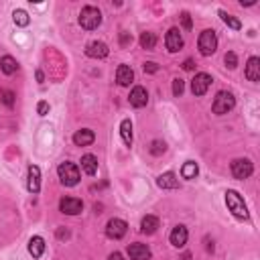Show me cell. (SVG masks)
Segmentation results:
<instances>
[{
  "label": "cell",
  "mask_w": 260,
  "mask_h": 260,
  "mask_svg": "<svg viewBox=\"0 0 260 260\" xmlns=\"http://www.w3.org/2000/svg\"><path fill=\"white\" fill-rule=\"evenodd\" d=\"M225 205H228V209L234 213V217H238V219H248V217H250L248 207H246V203H244V197H242L238 191H234V189H228V191H225Z\"/></svg>",
  "instance_id": "cell-1"
},
{
  "label": "cell",
  "mask_w": 260,
  "mask_h": 260,
  "mask_svg": "<svg viewBox=\"0 0 260 260\" xmlns=\"http://www.w3.org/2000/svg\"><path fill=\"white\" fill-rule=\"evenodd\" d=\"M57 175H59V179L65 187H75L79 183V169H77L75 162H69V160L61 162L57 167Z\"/></svg>",
  "instance_id": "cell-2"
},
{
  "label": "cell",
  "mask_w": 260,
  "mask_h": 260,
  "mask_svg": "<svg viewBox=\"0 0 260 260\" xmlns=\"http://www.w3.org/2000/svg\"><path fill=\"white\" fill-rule=\"evenodd\" d=\"M79 24L85 30H93L102 24V12L95 6H83L79 12Z\"/></svg>",
  "instance_id": "cell-3"
},
{
  "label": "cell",
  "mask_w": 260,
  "mask_h": 260,
  "mask_svg": "<svg viewBox=\"0 0 260 260\" xmlns=\"http://www.w3.org/2000/svg\"><path fill=\"white\" fill-rule=\"evenodd\" d=\"M234 106H236L234 93L221 89V91H217V95H215V100H213V104H211V110H213V114H219V116H221V114H228Z\"/></svg>",
  "instance_id": "cell-4"
},
{
  "label": "cell",
  "mask_w": 260,
  "mask_h": 260,
  "mask_svg": "<svg viewBox=\"0 0 260 260\" xmlns=\"http://www.w3.org/2000/svg\"><path fill=\"white\" fill-rule=\"evenodd\" d=\"M197 47H199V53H201L203 57L213 55V53H215V49H217V37H215V30L205 28V30L199 35Z\"/></svg>",
  "instance_id": "cell-5"
},
{
  "label": "cell",
  "mask_w": 260,
  "mask_h": 260,
  "mask_svg": "<svg viewBox=\"0 0 260 260\" xmlns=\"http://www.w3.org/2000/svg\"><path fill=\"white\" fill-rule=\"evenodd\" d=\"M128 232V223L120 217H112L108 223H106V236L112 238V240H122Z\"/></svg>",
  "instance_id": "cell-6"
},
{
  "label": "cell",
  "mask_w": 260,
  "mask_h": 260,
  "mask_svg": "<svg viewBox=\"0 0 260 260\" xmlns=\"http://www.w3.org/2000/svg\"><path fill=\"white\" fill-rule=\"evenodd\" d=\"M211 75H207V73H197L193 79H191V91H193V95H205L207 93V89H209V85H211Z\"/></svg>",
  "instance_id": "cell-7"
},
{
  "label": "cell",
  "mask_w": 260,
  "mask_h": 260,
  "mask_svg": "<svg viewBox=\"0 0 260 260\" xmlns=\"http://www.w3.org/2000/svg\"><path fill=\"white\" fill-rule=\"evenodd\" d=\"M254 173V167L248 158H236L232 160V175L236 179H248L250 175Z\"/></svg>",
  "instance_id": "cell-8"
},
{
  "label": "cell",
  "mask_w": 260,
  "mask_h": 260,
  "mask_svg": "<svg viewBox=\"0 0 260 260\" xmlns=\"http://www.w3.org/2000/svg\"><path fill=\"white\" fill-rule=\"evenodd\" d=\"M59 209H61L63 213H67V215H77V213H81V209H83V201L77 199V197H63V199L59 201Z\"/></svg>",
  "instance_id": "cell-9"
},
{
  "label": "cell",
  "mask_w": 260,
  "mask_h": 260,
  "mask_svg": "<svg viewBox=\"0 0 260 260\" xmlns=\"http://www.w3.org/2000/svg\"><path fill=\"white\" fill-rule=\"evenodd\" d=\"M165 45H167V49H169L171 53H177V51L183 47V37H181V30H179L177 26L169 28V32H167V37H165Z\"/></svg>",
  "instance_id": "cell-10"
},
{
  "label": "cell",
  "mask_w": 260,
  "mask_h": 260,
  "mask_svg": "<svg viewBox=\"0 0 260 260\" xmlns=\"http://www.w3.org/2000/svg\"><path fill=\"white\" fill-rule=\"evenodd\" d=\"M108 53H110V49L102 41H91L85 47V55L91 57V59H104V57H108Z\"/></svg>",
  "instance_id": "cell-11"
},
{
  "label": "cell",
  "mask_w": 260,
  "mask_h": 260,
  "mask_svg": "<svg viewBox=\"0 0 260 260\" xmlns=\"http://www.w3.org/2000/svg\"><path fill=\"white\" fill-rule=\"evenodd\" d=\"M26 189L35 195L41 191V169L37 165L28 167V175H26Z\"/></svg>",
  "instance_id": "cell-12"
},
{
  "label": "cell",
  "mask_w": 260,
  "mask_h": 260,
  "mask_svg": "<svg viewBox=\"0 0 260 260\" xmlns=\"http://www.w3.org/2000/svg\"><path fill=\"white\" fill-rule=\"evenodd\" d=\"M128 256L130 260H150V248L146 244H128Z\"/></svg>",
  "instance_id": "cell-13"
},
{
  "label": "cell",
  "mask_w": 260,
  "mask_h": 260,
  "mask_svg": "<svg viewBox=\"0 0 260 260\" xmlns=\"http://www.w3.org/2000/svg\"><path fill=\"white\" fill-rule=\"evenodd\" d=\"M128 100H130V104H132L134 108H144L146 102H148V93H146V89H144L142 85H136V87H132Z\"/></svg>",
  "instance_id": "cell-14"
},
{
  "label": "cell",
  "mask_w": 260,
  "mask_h": 260,
  "mask_svg": "<svg viewBox=\"0 0 260 260\" xmlns=\"http://www.w3.org/2000/svg\"><path fill=\"white\" fill-rule=\"evenodd\" d=\"M187 238H189V232H187L185 225H175L173 232H171V236H169V240H171V244L175 248H183L187 244Z\"/></svg>",
  "instance_id": "cell-15"
},
{
  "label": "cell",
  "mask_w": 260,
  "mask_h": 260,
  "mask_svg": "<svg viewBox=\"0 0 260 260\" xmlns=\"http://www.w3.org/2000/svg\"><path fill=\"white\" fill-rule=\"evenodd\" d=\"M116 81H118V85H130L132 81H134V71H132V67H128V65H118V69H116Z\"/></svg>",
  "instance_id": "cell-16"
},
{
  "label": "cell",
  "mask_w": 260,
  "mask_h": 260,
  "mask_svg": "<svg viewBox=\"0 0 260 260\" xmlns=\"http://www.w3.org/2000/svg\"><path fill=\"white\" fill-rule=\"evenodd\" d=\"M93 140H95V134H93V130H89V128H81V130H77V132L73 134L75 146H89Z\"/></svg>",
  "instance_id": "cell-17"
},
{
  "label": "cell",
  "mask_w": 260,
  "mask_h": 260,
  "mask_svg": "<svg viewBox=\"0 0 260 260\" xmlns=\"http://www.w3.org/2000/svg\"><path fill=\"white\" fill-rule=\"evenodd\" d=\"M246 79L248 81H258L260 79V59L258 57H250L248 65H246Z\"/></svg>",
  "instance_id": "cell-18"
},
{
  "label": "cell",
  "mask_w": 260,
  "mask_h": 260,
  "mask_svg": "<svg viewBox=\"0 0 260 260\" xmlns=\"http://www.w3.org/2000/svg\"><path fill=\"white\" fill-rule=\"evenodd\" d=\"M43 252H45V240H43L41 236H32V238L28 240V254H30L32 258H41Z\"/></svg>",
  "instance_id": "cell-19"
},
{
  "label": "cell",
  "mask_w": 260,
  "mask_h": 260,
  "mask_svg": "<svg viewBox=\"0 0 260 260\" xmlns=\"http://www.w3.org/2000/svg\"><path fill=\"white\" fill-rule=\"evenodd\" d=\"M156 185L160 189H177L179 187V181H177V175L175 173H162L158 179H156Z\"/></svg>",
  "instance_id": "cell-20"
},
{
  "label": "cell",
  "mask_w": 260,
  "mask_h": 260,
  "mask_svg": "<svg viewBox=\"0 0 260 260\" xmlns=\"http://www.w3.org/2000/svg\"><path fill=\"white\" fill-rule=\"evenodd\" d=\"M156 230H158V217L156 215H144L142 221H140V232L146 234V236H150Z\"/></svg>",
  "instance_id": "cell-21"
},
{
  "label": "cell",
  "mask_w": 260,
  "mask_h": 260,
  "mask_svg": "<svg viewBox=\"0 0 260 260\" xmlns=\"http://www.w3.org/2000/svg\"><path fill=\"white\" fill-rule=\"evenodd\" d=\"M81 169H83L85 175L93 177V175L98 173V158H95L93 154H83V156H81Z\"/></svg>",
  "instance_id": "cell-22"
},
{
  "label": "cell",
  "mask_w": 260,
  "mask_h": 260,
  "mask_svg": "<svg viewBox=\"0 0 260 260\" xmlns=\"http://www.w3.org/2000/svg\"><path fill=\"white\" fill-rule=\"evenodd\" d=\"M0 69H2V73H6V75H12V73H16V69H18V63H16V59H14V57H10V55H4V57H0Z\"/></svg>",
  "instance_id": "cell-23"
},
{
  "label": "cell",
  "mask_w": 260,
  "mask_h": 260,
  "mask_svg": "<svg viewBox=\"0 0 260 260\" xmlns=\"http://www.w3.org/2000/svg\"><path fill=\"white\" fill-rule=\"evenodd\" d=\"M120 136H122V140H124L126 146L132 144V122L128 118L120 122Z\"/></svg>",
  "instance_id": "cell-24"
},
{
  "label": "cell",
  "mask_w": 260,
  "mask_h": 260,
  "mask_svg": "<svg viewBox=\"0 0 260 260\" xmlns=\"http://www.w3.org/2000/svg\"><path fill=\"white\" fill-rule=\"evenodd\" d=\"M140 47L142 49H146V51H152L154 47H156V35L154 32H142L140 35Z\"/></svg>",
  "instance_id": "cell-25"
},
{
  "label": "cell",
  "mask_w": 260,
  "mask_h": 260,
  "mask_svg": "<svg viewBox=\"0 0 260 260\" xmlns=\"http://www.w3.org/2000/svg\"><path fill=\"white\" fill-rule=\"evenodd\" d=\"M197 173H199V167H197V162H193V160H187L185 165H183V169H181V175H183V179H195L197 177Z\"/></svg>",
  "instance_id": "cell-26"
},
{
  "label": "cell",
  "mask_w": 260,
  "mask_h": 260,
  "mask_svg": "<svg viewBox=\"0 0 260 260\" xmlns=\"http://www.w3.org/2000/svg\"><path fill=\"white\" fill-rule=\"evenodd\" d=\"M12 20H14V24H16V26H26V24L30 22V16H28V12H26V10L18 8V10H14V12H12Z\"/></svg>",
  "instance_id": "cell-27"
},
{
  "label": "cell",
  "mask_w": 260,
  "mask_h": 260,
  "mask_svg": "<svg viewBox=\"0 0 260 260\" xmlns=\"http://www.w3.org/2000/svg\"><path fill=\"white\" fill-rule=\"evenodd\" d=\"M219 16H221V20L230 26V28H234V30H240L242 28V22L236 18V16H232V14H228L225 10H219Z\"/></svg>",
  "instance_id": "cell-28"
},
{
  "label": "cell",
  "mask_w": 260,
  "mask_h": 260,
  "mask_svg": "<svg viewBox=\"0 0 260 260\" xmlns=\"http://www.w3.org/2000/svg\"><path fill=\"white\" fill-rule=\"evenodd\" d=\"M0 100L4 102L6 108H14V91H10V89H0Z\"/></svg>",
  "instance_id": "cell-29"
},
{
  "label": "cell",
  "mask_w": 260,
  "mask_h": 260,
  "mask_svg": "<svg viewBox=\"0 0 260 260\" xmlns=\"http://www.w3.org/2000/svg\"><path fill=\"white\" fill-rule=\"evenodd\" d=\"M150 154H154V156H158V154H162L165 150H167V144L162 142V140H152L150 142Z\"/></svg>",
  "instance_id": "cell-30"
},
{
  "label": "cell",
  "mask_w": 260,
  "mask_h": 260,
  "mask_svg": "<svg viewBox=\"0 0 260 260\" xmlns=\"http://www.w3.org/2000/svg\"><path fill=\"white\" fill-rule=\"evenodd\" d=\"M223 61H225V67H230V69H236L238 67V57H236L234 51H228L225 57H223Z\"/></svg>",
  "instance_id": "cell-31"
},
{
  "label": "cell",
  "mask_w": 260,
  "mask_h": 260,
  "mask_svg": "<svg viewBox=\"0 0 260 260\" xmlns=\"http://www.w3.org/2000/svg\"><path fill=\"white\" fill-rule=\"evenodd\" d=\"M183 89H185V81L181 79V77H177V79H173V93L179 98L181 93H183Z\"/></svg>",
  "instance_id": "cell-32"
},
{
  "label": "cell",
  "mask_w": 260,
  "mask_h": 260,
  "mask_svg": "<svg viewBox=\"0 0 260 260\" xmlns=\"http://www.w3.org/2000/svg\"><path fill=\"white\" fill-rule=\"evenodd\" d=\"M130 43H132V35L126 32V30H122V32H120V45H122V47H128Z\"/></svg>",
  "instance_id": "cell-33"
},
{
  "label": "cell",
  "mask_w": 260,
  "mask_h": 260,
  "mask_svg": "<svg viewBox=\"0 0 260 260\" xmlns=\"http://www.w3.org/2000/svg\"><path fill=\"white\" fill-rule=\"evenodd\" d=\"M37 112H39V116H47L49 114V104L47 102H39L37 104Z\"/></svg>",
  "instance_id": "cell-34"
},
{
  "label": "cell",
  "mask_w": 260,
  "mask_h": 260,
  "mask_svg": "<svg viewBox=\"0 0 260 260\" xmlns=\"http://www.w3.org/2000/svg\"><path fill=\"white\" fill-rule=\"evenodd\" d=\"M144 71H146V73H156V71H158V65L152 63V61H148V63H144Z\"/></svg>",
  "instance_id": "cell-35"
},
{
  "label": "cell",
  "mask_w": 260,
  "mask_h": 260,
  "mask_svg": "<svg viewBox=\"0 0 260 260\" xmlns=\"http://www.w3.org/2000/svg\"><path fill=\"white\" fill-rule=\"evenodd\" d=\"M181 20H183V26L189 30V28H191V16H189V12H183V14H181Z\"/></svg>",
  "instance_id": "cell-36"
},
{
  "label": "cell",
  "mask_w": 260,
  "mask_h": 260,
  "mask_svg": "<svg viewBox=\"0 0 260 260\" xmlns=\"http://www.w3.org/2000/svg\"><path fill=\"white\" fill-rule=\"evenodd\" d=\"M195 67V63H193V59H185V63H183V69L185 71H191Z\"/></svg>",
  "instance_id": "cell-37"
},
{
  "label": "cell",
  "mask_w": 260,
  "mask_h": 260,
  "mask_svg": "<svg viewBox=\"0 0 260 260\" xmlns=\"http://www.w3.org/2000/svg\"><path fill=\"white\" fill-rule=\"evenodd\" d=\"M108 260H124V256H122L120 252H112V254L108 256Z\"/></svg>",
  "instance_id": "cell-38"
},
{
  "label": "cell",
  "mask_w": 260,
  "mask_h": 260,
  "mask_svg": "<svg viewBox=\"0 0 260 260\" xmlns=\"http://www.w3.org/2000/svg\"><path fill=\"white\" fill-rule=\"evenodd\" d=\"M57 236H59V238H67L69 234H67V230H65V232H63V230H59V232H57Z\"/></svg>",
  "instance_id": "cell-39"
}]
</instances>
